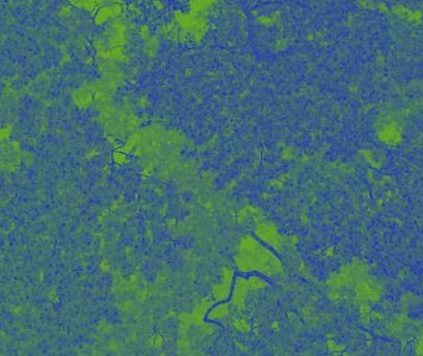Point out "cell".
<instances>
[{"mask_svg": "<svg viewBox=\"0 0 423 356\" xmlns=\"http://www.w3.org/2000/svg\"><path fill=\"white\" fill-rule=\"evenodd\" d=\"M47 87H49V83H47V80L45 79V78H39V79L36 80V82L34 83V84L31 85V92L32 93H44L45 90L47 89Z\"/></svg>", "mask_w": 423, "mask_h": 356, "instance_id": "obj_1", "label": "cell"}]
</instances>
